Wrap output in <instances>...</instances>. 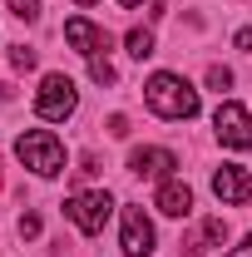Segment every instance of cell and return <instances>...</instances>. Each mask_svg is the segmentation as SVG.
Here are the masks:
<instances>
[{
    "instance_id": "7a4b0ae2",
    "label": "cell",
    "mask_w": 252,
    "mask_h": 257,
    "mask_svg": "<svg viewBox=\"0 0 252 257\" xmlns=\"http://www.w3.org/2000/svg\"><path fill=\"white\" fill-rule=\"evenodd\" d=\"M15 159L25 163L30 173H40V178H55L64 168V144L50 128H25V134L15 139Z\"/></svg>"
},
{
    "instance_id": "277c9868",
    "label": "cell",
    "mask_w": 252,
    "mask_h": 257,
    "mask_svg": "<svg viewBox=\"0 0 252 257\" xmlns=\"http://www.w3.org/2000/svg\"><path fill=\"white\" fill-rule=\"evenodd\" d=\"M74 104H79V94H74V84H69L64 74H45V79H40V89H35V114H40V119L60 124V119L74 114Z\"/></svg>"
},
{
    "instance_id": "44dd1931",
    "label": "cell",
    "mask_w": 252,
    "mask_h": 257,
    "mask_svg": "<svg viewBox=\"0 0 252 257\" xmlns=\"http://www.w3.org/2000/svg\"><path fill=\"white\" fill-rule=\"evenodd\" d=\"M119 5H129V10H134V5H144V0H119Z\"/></svg>"
},
{
    "instance_id": "2e32d148",
    "label": "cell",
    "mask_w": 252,
    "mask_h": 257,
    "mask_svg": "<svg viewBox=\"0 0 252 257\" xmlns=\"http://www.w3.org/2000/svg\"><path fill=\"white\" fill-rule=\"evenodd\" d=\"M10 64H15V69H35V50H25V45H10Z\"/></svg>"
},
{
    "instance_id": "e0dca14e",
    "label": "cell",
    "mask_w": 252,
    "mask_h": 257,
    "mask_svg": "<svg viewBox=\"0 0 252 257\" xmlns=\"http://www.w3.org/2000/svg\"><path fill=\"white\" fill-rule=\"evenodd\" d=\"M20 232H25V237H40V218L25 213V218H20Z\"/></svg>"
},
{
    "instance_id": "9a60e30c",
    "label": "cell",
    "mask_w": 252,
    "mask_h": 257,
    "mask_svg": "<svg viewBox=\"0 0 252 257\" xmlns=\"http://www.w3.org/2000/svg\"><path fill=\"white\" fill-rule=\"evenodd\" d=\"M89 79H94V84H114V64L109 60H89Z\"/></svg>"
},
{
    "instance_id": "ba28073f",
    "label": "cell",
    "mask_w": 252,
    "mask_h": 257,
    "mask_svg": "<svg viewBox=\"0 0 252 257\" xmlns=\"http://www.w3.org/2000/svg\"><path fill=\"white\" fill-rule=\"evenodd\" d=\"M64 40L84 55V60H104V50H109V35L99 30L94 20H84V15H74V20H64Z\"/></svg>"
},
{
    "instance_id": "5bb4252c",
    "label": "cell",
    "mask_w": 252,
    "mask_h": 257,
    "mask_svg": "<svg viewBox=\"0 0 252 257\" xmlns=\"http://www.w3.org/2000/svg\"><path fill=\"white\" fill-rule=\"evenodd\" d=\"M208 89H232V69H222V64H213V69H208Z\"/></svg>"
},
{
    "instance_id": "8992f818",
    "label": "cell",
    "mask_w": 252,
    "mask_h": 257,
    "mask_svg": "<svg viewBox=\"0 0 252 257\" xmlns=\"http://www.w3.org/2000/svg\"><path fill=\"white\" fill-rule=\"evenodd\" d=\"M213 193H218L222 203L242 208V203H252V173L242 163H222L218 173H213Z\"/></svg>"
},
{
    "instance_id": "30bf717a",
    "label": "cell",
    "mask_w": 252,
    "mask_h": 257,
    "mask_svg": "<svg viewBox=\"0 0 252 257\" xmlns=\"http://www.w3.org/2000/svg\"><path fill=\"white\" fill-rule=\"evenodd\" d=\"M154 208H158V213H168V218H188V213H193V188H188V183H178V178H163Z\"/></svg>"
},
{
    "instance_id": "6da1fadb",
    "label": "cell",
    "mask_w": 252,
    "mask_h": 257,
    "mask_svg": "<svg viewBox=\"0 0 252 257\" xmlns=\"http://www.w3.org/2000/svg\"><path fill=\"white\" fill-rule=\"evenodd\" d=\"M144 99H149V109H154L158 119H193L198 114V89H193L183 74H168V69L144 84Z\"/></svg>"
},
{
    "instance_id": "ffe728a7",
    "label": "cell",
    "mask_w": 252,
    "mask_h": 257,
    "mask_svg": "<svg viewBox=\"0 0 252 257\" xmlns=\"http://www.w3.org/2000/svg\"><path fill=\"white\" fill-rule=\"evenodd\" d=\"M237 50H252V30H237Z\"/></svg>"
},
{
    "instance_id": "7402d4cb",
    "label": "cell",
    "mask_w": 252,
    "mask_h": 257,
    "mask_svg": "<svg viewBox=\"0 0 252 257\" xmlns=\"http://www.w3.org/2000/svg\"><path fill=\"white\" fill-rule=\"evenodd\" d=\"M74 5H94V0H74Z\"/></svg>"
},
{
    "instance_id": "52a82bcc",
    "label": "cell",
    "mask_w": 252,
    "mask_h": 257,
    "mask_svg": "<svg viewBox=\"0 0 252 257\" xmlns=\"http://www.w3.org/2000/svg\"><path fill=\"white\" fill-rule=\"evenodd\" d=\"M154 252V223L144 218L139 203H124V257H149Z\"/></svg>"
},
{
    "instance_id": "7c38bea8",
    "label": "cell",
    "mask_w": 252,
    "mask_h": 257,
    "mask_svg": "<svg viewBox=\"0 0 252 257\" xmlns=\"http://www.w3.org/2000/svg\"><path fill=\"white\" fill-rule=\"evenodd\" d=\"M129 55H134V60H149V55H154V30H129Z\"/></svg>"
},
{
    "instance_id": "5b68a950",
    "label": "cell",
    "mask_w": 252,
    "mask_h": 257,
    "mask_svg": "<svg viewBox=\"0 0 252 257\" xmlns=\"http://www.w3.org/2000/svg\"><path fill=\"white\" fill-rule=\"evenodd\" d=\"M213 128L227 149H252V114L237 104V99H222L218 114H213Z\"/></svg>"
},
{
    "instance_id": "3957f363",
    "label": "cell",
    "mask_w": 252,
    "mask_h": 257,
    "mask_svg": "<svg viewBox=\"0 0 252 257\" xmlns=\"http://www.w3.org/2000/svg\"><path fill=\"white\" fill-rule=\"evenodd\" d=\"M109 213H114V198L104 188H84V193H74L69 203H64V218L79 227L84 237H94V232H104V223H109Z\"/></svg>"
},
{
    "instance_id": "d6986e66",
    "label": "cell",
    "mask_w": 252,
    "mask_h": 257,
    "mask_svg": "<svg viewBox=\"0 0 252 257\" xmlns=\"http://www.w3.org/2000/svg\"><path fill=\"white\" fill-rule=\"evenodd\" d=\"M227 257H252V232H247V237H242V242H237V247H232Z\"/></svg>"
},
{
    "instance_id": "4fadbf2b",
    "label": "cell",
    "mask_w": 252,
    "mask_h": 257,
    "mask_svg": "<svg viewBox=\"0 0 252 257\" xmlns=\"http://www.w3.org/2000/svg\"><path fill=\"white\" fill-rule=\"evenodd\" d=\"M10 15L15 20H40V0H10Z\"/></svg>"
},
{
    "instance_id": "ac0fdd59",
    "label": "cell",
    "mask_w": 252,
    "mask_h": 257,
    "mask_svg": "<svg viewBox=\"0 0 252 257\" xmlns=\"http://www.w3.org/2000/svg\"><path fill=\"white\" fill-rule=\"evenodd\" d=\"M109 134H114V139H124V134H129V119H124V114H114V119H109Z\"/></svg>"
},
{
    "instance_id": "9c48e42d",
    "label": "cell",
    "mask_w": 252,
    "mask_h": 257,
    "mask_svg": "<svg viewBox=\"0 0 252 257\" xmlns=\"http://www.w3.org/2000/svg\"><path fill=\"white\" fill-rule=\"evenodd\" d=\"M173 168H178V159L168 149H134L129 154V173H139V178H168Z\"/></svg>"
},
{
    "instance_id": "8fae6325",
    "label": "cell",
    "mask_w": 252,
    "mask_h": 257,
    "mask_svg": "<svg viewBox=\"0 0 252 257\" xmlns=\"http://www.w3.org/2000/svg\"><path fill=\"white\" fill-rule=\"evenodd\" d=\"M222 237H227V223H222V218H208V223L198 227V237H188V242H183V252H188V257H203L213 242H222Z\"/></svg>"
}]
</instances>
